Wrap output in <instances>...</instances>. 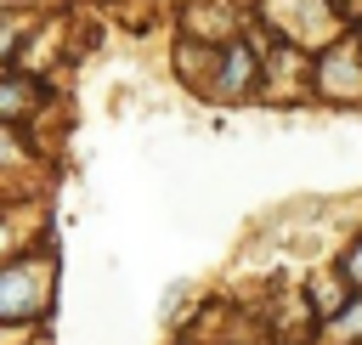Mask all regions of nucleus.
Instances as JSON below:
<instances>
[{
  "instance_id": "obj_1",
  "label": "nucleus",
  "mask_w": 362,
  "mask_h": 345,
  "mask_svg": "<svg viewBox=\"0 0 362 345\" xmlns=\"http://www.w3.org/2000/svg\"><path fill=\"white\" fill-rule=\"evenodd\" d=\"M40 277H51V266L45 260H28V266H11L6 271V283H0V305L11 311V317H23V311H34L51 288H40Z\"/></svg>"
},
{
  "instance_id": "obj_2",
  "label": "nucleus",
  "mask_w": 362,
  "mask_h": 345,
  "mask_svg": "<svg viewBox=\"0 0 362 345\" xmlns=\"http://www.w3.org/2000/svg\"><path fill=\"white\" fill-rule=\"evenodd\" d=\"M345 271H351V277L362 283V249H351V260H345Z\"/></svg>"
}]
</instances>
